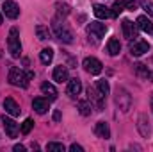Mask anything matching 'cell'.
Returning <instances> with one entry per match:
<instances>
[{
	"mask_svg": "<svg viewBox=\"0 0 153 152\" xmlns=\"http://www.w3.org/2000/svg\"><path fill=\"white\" fill-rule=\"evenodd\" d=\"M53 81H55V82H61V84L70 81L68 68H66L64 65H61V66H55V68H53Z\"/></svg>",
	"mask_w": 153,
	"mask_h": 152,
	"instance_id": "4fadbf2b",
	"label": "cell"
},
{
	"mask_svg": "<svg viewBox=\"0 0 153 152\" xmlns=\"http://www.w3.org/2000/svg\"><path fill=\"white\" fill-rule=\"evenodd\" d=\"M78 111H80V114H84V116H89V114L93 113V104L89 100H80L78 102Z\"/></svg>",
	"mask_w": 153,
	"mask_h": 152,
	"instance_id": "cb8c5ba5",
	"label": "cell"
},
{
	"mask_svg": "<svg viewBox=\"0 0 153 152\" xmlns=\"http://www.w3.org/2000/svg\"><path fill=\"white\" fill-rule=\"evenodd\" d=\"M107 52H109L111 56H117V54L121 52V43H119V39H116V38L109 39V43H107Z\"/></svg>",
	"mask_w": 153,
	"mask_h": 152,
	"instance_id": "ffe728a7",
	"label": "cell"
},
{
	"mask_svg": "<svg viewBox=\"0 0 153 152\" xmlns=\"http://www.w3.org/2000/svg\"><path fill=\"white\" fill-rule=\"evenodd\" d=\"M70 150H71V152H84V147H82V145H76V143H73V145L70 147Z\"/></svg>",
	"mask_w": 153,
	"mask_h": 152,
	"instance_id": "d6a6232c",
	"label": "cell"
},
{
	"mask_svg": "<svg viewBox=\"0 0 153 152\" xmlns=\"http://www.w3.org/2000/svg\"><path fill=\"white\" fill-rule=\"evenodd\" d=\"M123 9H125V4H123V2H116L111 13H112V16H114V18H117V16L123 13Z\"/></svg>",
	"mask_w": 153,
	"mask_h": 152,
	"instance_id": "f546056e",
	"label": "cell"
},
{
	"mask_svg": "<svg viewBox=\"0 0 153 152\" xmlns=\"http://www.w3.org/2000/svg\"><path fill=\"white\" fill-rule=\"evenodd\" d=\"M52 31H53L55 38L61 39V41H64V43H71V41H73V34H71V31L66 27V23H61L59 20H53V23H52Z\"/></svg>",
	"mask_w": 153,
	"mask_h": 152,
	"instance_id": "3957f363",
	"label": "cell"
},
{
	"mask_svg": "<svg viewBox=\"0 0 153 152\" xmlns=\"http://www.w3.org/2000/svg\"><path fill=\"white\" fill-rule=\"evenodd\" d=\"M123 4H125V9H128V11H135L137 9V2L135 0H123Z\"/></svg>",
	"mask_w": 153,
	"mask_h": 152,
	"instance_id": "1f68e13d",
	"label": "cell"
},
{
	"mask_svg": "<svg viewBox=\"0 0 153 152\" xmlns=\"http://www.w3.org/2000/svg\"><path fill=\"white\" fill-rule=\"evenodd\" d=\"M0 57H2V52H0Z\"/></svg>",
	"mask_w": 153,
	"mask_h": 152,
	"instance_id": "74e56055",
	"label": "cell"
},
{
	"mask_svg": "<svg viewBox=\"0 0 153 152\" xmlns=\"http://www.w3.org/2000/svg\"><path fill=\"white\" fill-rule=\"evenodd\" d=\"M34 77V74L32 72H29L27 75L20 70V68H11L9 70V75H7V81L13 84V86H16V88H27L29 86V81Z\"/></svg>",
	"mask_w": 153,
	"mask_h": 152,
	"instance_id": "6da1fadb",
	"label": "cell"
},
{
	"mask_svg": "<svg viewBox=\"0 0 153 152\" xmlns=\"http://www.w3.org/2000/svg\"><path fill=\"white\" fill-rule=\"evenodd\" d=\"M46 150L48 152H64L66 150V147H64L62 143H55V141H52V143L46 145Z\"/></svg>",
	"mask_w": 153,
	"mask_h": 152,
	"instance_id": "f1b7e54d",
	"label": "cell"
},
{
	"mask_svg": "<svg viewBox=\"0 0 153 152\" xmlns=\"http://www.w3.org/2000/svg\"><path fill=\"white\" fill-rule=\"evenodd\" d=\"M137 129H139V132H141L144 138H148V136L152 134V129H150V120H148V116H146V114H139V123H137Z\"/></svg>",
	"mask_w": 153,
	"mask_h": 152,
	"instance_id": "5bb4252c",
	"label": "cell"
},
{
	"mask_svg": "<svg viewBox=\"0 0 153 152\" xmlns=\"http://www.w3.org/2000/svg\"><path fill=\"white\" fill-rule=\"evenodd\" d=\"M0 25H2V14H0Z\"/></svg>",
	"mask_w": 153,
	"mask_h": 152,
	"instance_id": "d590c367",
	"label": "cell"
},
{
	"mask_svg": "<svg viewBox=\"0 0 153 152\" xmlns=\"http://www.w3.org/2000/svg\"><path fill=\"white\" fill-rule=\"evenodd\" d=\"M96 90H98L103 97H107L109 91H111V86H109V82H107L105 79H100V81H96Z\"/></svg>",
	"mask_w": 153,
	"mask_h": 152,
	"instance_id": "d4e9b609",
	"label": "cell"
},
{
	"mask_svg": "<svg viewBox=\"0 0 153 152\" xmlns=\"http://www.w3.org/2000/svg\"><path fill=\"white\" fill-rule=\"evenodd\" d=\"M32 127H34V120H32V118H27V120L22 123L20 132H22V134H29V132L32 131Z\"/></svg>",
	"mask_w": 153,
	"mask_h": 152,
	"instance_id": "83f0119b",
	"label": "cell"
},
{
	"mask_svg": "<svg viewBox=\"0 0 153 152\" xmlns=\"http://www.w3.org/2000/svg\"><path fill=\"white\" fill-rule=\"evenodd\" d=\"M94 134L98 136V138H111V129H109V123L107 122H98L96 125H94Z\"/></svg>",
	"mask_w": 153,
	"mask_h": 152,
	"instance_id": "9a60e30c",
	"label": "cell"
},
{
	"mask_svg": "<svg viewBox=\"0 0 153 152\" xmlns=\"http://www.w3.org/2000/svg\"><path fill=\"white\" fill-rule=\"evenodd\" d=\"M4 109H5V113L11 114V116H20V113H22V109H20V106L16 104V100L14 99H5L4 100Z\"/></svg>",
	"mask_w": 153,
	"mask_h": 152,
	"instance_id": "7c38bea8",
	"label": "cell"
},
{
	"mask_svg": "<svg viewBox=\"0 0 153 152\" xmlns=\"http://www.w3.org/2000/svg\"><path fill=\"white\" fill-rule=\"evenodd\" d=\"M135 72H137V75H139V77H144V79L152 77V72H150V70H148V66H146V65H143V63H137V65H135Z\"/></svg>",
	"mask_w": 153,
	"mask_h": 152,
	"instance_id": "4316f807",
	"label": "cell"
},
{
	"mask_svg": "<svg viewBox=\"0 0 153 152\" xmlns=\"http://www.w3.org/2000/svg\"><path fill=\"white\" fill-rule=\"evenodd\" d=\"M137 27L143 31V32H146V34H152L153 32V23H152V20L148 18V16H139L137 18Z\"/></svg>",
	"mask_w": 153,
	"mask_h": 152,
	"instance_id": "e0dca14e",
	"label": "cell"
},
{
	"mask_svg": "<svg viewBox=\"0 0 153 152\" xmlns=\"http://www.w3.org/2000/svg\"><path fill=\"white\" fill-rule=\"evenodd\" d=\"M116 104H117V108L123 113H128V109L132 106V97H130V93L125 88H117L116 90Z\"/></svg>",
	"mask_w": 153,
	"mask_h": 152,
	"instance_id": "277c9868",
	"label": "cell"
},
{
	"mask_svg": "<svg viewBox=\"0 0 153 152\" xmlns=\"http://www.w3.org/2000/svg\"><path fill=\"white\" fill-rule=\"evenodd\" d=\"M53 120H61V113H59V111L53 114Z\"/></svg>",
	"mask_w": 153,
	"mask_h": 152,
	"instance_id": "e575fe53",
	"label": "cell"
},
{
	"mask_svg": "<svg viewBox=\"0 0 153 152\" xmlns=\"http://www.w3.org/2000/svg\"><path fill=\"white\" fill-rule=\"evenodd\" d=\"M150 50V43L144 41V39H134V43H130V54L139 57L143 54H146Z\"/></svg>",
	"mask_w": 153,
	"mask_h": 152,
	"instance_id": "52a82bcc",
	"label": "cell"
},
{
	"mask_svg": "<svg viewBox=\"0 0 153 152\" xmlns=\"http://www.w3.org/2000/svg\"><path fill=\"white\" fill-rule=\"evenodd\" d=\"M36 34H38V38L41 39V41H45V39L50 38V31H48V27L46 25H36Z\"/></svg>",
	"mask_w": 153,
	"mask_h": 152,
	"instance_id": "484cf974",
	"label": "cell"
},
{
	"mask_svg": "<svg viewBox=\"0 0 153 152\" xmlns=\"http://www.w3.org/2000/svg\"><path fill=\"white\" fill-rule=\"evenodd\" d=\"M2 9H4V13H5V16L11 18V20H16V18L20 16V7H18V4L13 2V0H5L4 5H2Z\"/></svg>",
	"mask_w": 153,
	"mask_h": 152,
	"instance_id": "9c48e42d",
	"label": "cell"
},
{
	"mask_svg": "<svg viewBox=\"0 0 153 152\" xmlns=\"http://www.w3.org/2000/svg\"><path fill=\"white\" fill-rule=\"evenodd\" d=\"M7 48H9V54L16 59L22 56V43H20V31L16 27H13L9 31V36H7Z\"/></svg>",
	"mask_w": 153,
	"mask_h": 152,
	"instance_id": "7a4b0ae2",
	"label": "cell"
},
{
	"mask_svg": "<svg viewBox=\"0 0 153 152\" xmlns=\"http://www.w3.org/2000/svg\"><path fill=\"white\" fill-rule=\"evenodd\" d=\"M121 27H123V36L128 39V41H132L134 38H137V25H135L134 22H130V20H123Z\"/></svg>",
	"mask_w": 153,
	"mask_h": 152,
	"instance_id": "8fae6325",
	"label": "cell"
},
{
	"mask_svg": "<svg viewBox=\"0 0 153 152\" xmlns=\"http://www.w3.org/2000/svg\"><path fill=\"white\" fill-rule=\"evenodd\" d=\"M141 5H143V9L153 18V4L152 2H150V0H141Z\"/></svg>",
	"mask_w": 153,
	"mask_h": 152,
	"instance_id": "4dcf8cb0",
	"label": "cell"
},
{
	"mask_svg": "<svg viewBox=\"0 0 153 152\" xmlns=\"http://www.w3.org/2000/svg\"><path fill=\"white\" fill-rule=\"evenodd\" d=\"M55 9H57V20H61V18H66V16L70 14V5H68V4L57 2V4H55Z\"/></svg>",
	"mask_w": 153,
	"mask_h": 152,
	"instance_id": "44dd1931",
	"label": "cell"
},
{
	"mask_svg": "<svg viewBox=\"0 0 153 152\" xmlns=\"http://www.w3.org/2000/svg\"><path fill=\"white\" fill-rule=\"evenodd\" d=\"M87 100L91 104H94L96 111H102L103 109V104H105V97L96 90V88H87Z\"/></svg>",
	"mask_w": 153,
	"mask_h": 152,
	"instance_id": "5b68a950",
	"label": "cell"
},
{
	"mask_svg": "<svg viewBox=\"0 0 153 152\" xmlns=\"http://www.w3.org/2000/svg\"><path fill=\"white\" fill-rule=\"evenodd\" d=\"M80 91H82V82H80V79H76V77L70 79V81H68V93H70L71 97H76Z\"/></svg>",
	"mask_w": 153,
	"mask_h": 152,
	"instance_id": "d6986e66",
	"label": "cell"
},
{
	"mask_svg": "<svg viewBox=\"0 0 153 152\" xmlns=\"http://www.w3.org/2000/svg\"><path fill=\"white\" fill-rule=\"evenodd\" d=\"M82 66H84L85 72L91 74V75H98V74L102 72V68H103V65H102L96 57H85L84 63H82Z\"/></svg>",
	"mask_w": 153,
	"mask_h": 152,
	"instance_id": "8992f818",
	"label": "cell"
},
{
	"mask_svg": "<svg viewBox=\"0 0 153 152\" xmlns=\"http://www.w3.org/2000/svg\"><path fill=\"white\" fill-rule=\"evenodd\" d=\"M93 11H94V16H96V18H100V20H107V18H111V16H112L111 9H109V7H105V5H102V4H94Z\"/></svg>",
	"mask_w": 153,
	"mask_h": 152,
	"instance_id": "ac0fdd59",
	"label": "cell"
},
{
	"mask_svg": "<svg viewBox=\"0 0 153 152\" xmlns=\"http://www.w3.org/2000/svg\"><path fill=\"white\" fill-rule=\"evenodd\" d=\"M105 32H107V27H105L103 23L91 22V23L87 25V34H89L91 38H94V39H100L102 36H105Z\"/></svg>",
	"mask_w": 153,
	"mask_h": 152,
	"instance_id": "ba28073f",
	"label": "cell"
},
{
	"mask_svg": "<svg viewBox=\"0 0 153 152\" xmlns=\"http://www.w3.org/2000/svg\"><path fill=\"white\" fill-rule=\"evenodd\" d=\"M13 150L14 152H25V147H23V145H14Z\"/></svg>",
	"mask_w": 153,
	"mask_h": 152,
	"instance_id": "836d02e7",
	"label": "cell"
},
{
	"mask_svg": "<svg viewBox=\"0 0 153 152\" xmlns=\"http://www.w3.org/2000/svg\"><path fill=\"white\" fill-rule=\"evenodd\" d=\"M152 109H153V99H152Z\"/></svg>",
	"mask_w": 153,
	"mask_h": 152,
	"instance_id": "8d00e7d4",
	"label": "cell"
},
{
	"mask_svg": "<svg viewBox=\"0 0 153 152\" xmlns=\"http://www.w3.org/2000/svg\"><path fill=\"white\" fill-rule=\"evenodd\" d=\"M2 123H4V127H5V132H7V136L9 138H16L18 136V131H20V127H18V123L13 120V118H9V116H2Z\"/></svg>",
	"mask_w": 153,
	"mask_h": 152,
	"instance_id": "30bf717a",
	"label": "cell"
},
{
	"mask_svg": "<svg viewBox=\"0 0 153 152\" xmlns=\"http://www.w3.org/2000/svg\"><path fill=\"white\" fill-rule=\"evenodd\" d=\"M39 59H41L43 65H50L52 59H53V50H52V48H43V50L39 52Z\"/></svg>",
	"mask_w": 153,
	"mask_h": 152,
	"instance_id": "7402d4cb",
	"label": "cell"
},
{
	"mask_svg": "<svg viewBox=\"0 0 153 152\" xmlns=\"http://www.w3.org/2000/svg\"><path fill=\"white\" fill-rule=\"evenodd\" d=\"M32 109H34L38 114H45L46 111H48V100L43 99V97L34 99V100H32Z\"/></svg>",
	"mask_w": 153,
	"mask_h": 152,
	"instance_id": "2e32d148",
	"label": "cell"
},
{
	"mask_svg": "<svg viewBox=\"0 0 153 152\" xmlns=\"http://www.w3.org/2000/svg\"><path fill=\"white\" fill-rule=\"evenodd\" d=\"M41 91H43L45 95H48L52 100L57 99V90H55L53 84H50V82H43V84H41Z\"/></svg>",
	"mask_w": 153,
	"mask_h": 152,
	"instance_id": "603a6c76",
	"label": "cell"
}]
</instances>
